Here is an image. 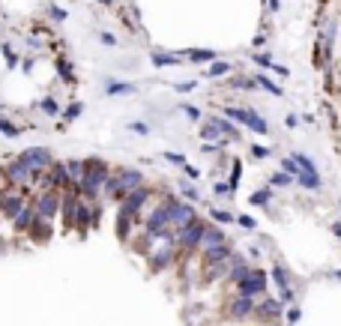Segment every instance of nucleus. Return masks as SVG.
I'll return each instance as SVG.
<instances>
[{
	"instance_id": "79ce46f5",
	"label": "nucleus",
	"mask_w": 341,
	"mask_h": 326,
	"mask_svg": "<svg viewBox=\"0 0 341 326\" xmlns=\"http://www.w3.org/2000/svg\"><path fill=\"white\" fill-rule=\"evenodd\" d=\"M254 63H258V66H267V69H273V60H270L267 54H258V51H254Z\"/></svg>"
},
{
	"instance_id": "052dcab7",
	"label": "nucleus",
	"mask_w": 341,
	"mask_h": 326,
	"mask_svg": "<svg viewBox=\"0 0 341 326\" xmlns=\"http://www.w3.org/2000/svg\"><path fill=\"white\" fill-rule=\"evenodd\" d=\"M332 233H335V236L341 239V222H332Z\"/></svg>"
},
{
	"instance_id": "13d9d810",
	"label": "nucleus",
	"mask_w": 341,
	"mask_h": 326,
	"mask_svg": "<svg viewBox=\"0 0 341 326\" xmlns=\"http://www.w3.org/2000/svg\"><path fill=\"white\" fill-rule=\"evenodd\" d=\"M284 123H287V126H290V129H296V126H300V117H293V114H290V117H287V120H284Z\"/></svg>"
},
{
	"instance_id": "393cba45",
	"label": "nucleus",
	"mask_w": 341,
	"mask_h": 326,
	"mask_svg": "<svg viewBox=\"0 0 341 326\" xmlns=\"http://www.w3.org/2000/svg\"><path fill=\"white\" fill-rule=\"evenodd\" d=\"M150 60H153V66H177L183 57H180V54H162V51H153V54H150Z\"/></svg>"
},
{
	"instance_id": "4c0bfd02",
	"label": "nucleus",
	"mask_w": 341,
	"mask_h": 326,
	"mask_svg": "<svg viewBox=\"0 0 341 326\" xmlns=\"http://www.w3.org/2000/svg\"><path fill=\"white\" fill-rule=\"evenodd\" d=\"M180 192H183V197H189V200H198V189H195V186H189V183H183V186H180Z\"/></svg>"
},
{
	"instance_id": "9b49d317",
	"label": "nucleus",
	"mask_w": 341,
	"mask_h": 326,
	"mask_svg": "<svg viewBox=\"0 0 341 326\" xmlns=\"http://www.w3.org/2000/svg\"><path fill=\"white\" fill-rule=\"evenodd\" d=\"M117 177H120V183H123V189H126V192L141 189V180H144L138 168H120V171H117Z\"/></svg>"
},
{
	"instance_id": "e2e57ef3",
	"label": "nucleus",
	"mask_w": 341,
	"mask_h": 326,
	"mask_svg": "<svg viewBox=\"0 0 341 326\" xmlns=\"http://www.w3.org/2000/svg\"><path fill=\"white\" fill-rule=\"evenodd\" d=\"M329 278H335V281H341V269H335V272H329Z\"/></svg>"
},
{
	"instance_id": "4be33fe9",
	"label": "nucleus",
	"mask_w": 341,
	"mask_h": 326,
	"mask_svg": "<svg viewBox=\"0 0 341 326\" xmlns=\"http://www.w3.org/2000/svg\"><path fill=\"white\" fill-rule=\"evenodd\" d=\"M273 281L278 284L281 294H284V291H293V288H290V275H287V269H284L281 263H275L273 266Z\"/></svg>"
},
{
	"instance_id": "ea45409f",
	"label": "nucleus",
	"mask_w": 341,
	"mask_h": 326,
	"mask_svg": "<svg viewBox=\"0 0 341 326\" xmlns=\"http://www.w3.org/2000/svg\"><path fill=\"white\" fill-rule=\"evenodd\" d=\"M183 114H186L189 120H201V111H198L195 105H183Z\"/></svg>"
},
{
	"instance_id": "0eeeda50",
	"label": "nucleus",
	"mask_w": 341,
	"mask_h": 326,
	"mask_svg": "<svg viewBox=\"0 0 341 326\" xmlns=\"http://www.w3.org/2000/svg\"><path fill=\"white\" fill-rule=\"evenodd\" d=\"M267 291V272L264 269H251L248 278L239 284V296H258Z\"/></svg>"
},
{
	"instance_id": "cd10ccee",
	"label": "nucleus",
	"mask_w": 341,
	"mask_h": 326,
	"mask_svg": "<svg viewBox=\"0 0 341 326\" xmlns=\"http://www.w3.org/2000/svg\"><path fill=\"white\" fill-rule=\"evenodd\" d=\"M270 186L273 189H287V186H293V177L284 174V171H275L273 177H270Z\"/></svg>"
},
{
	"instance_id": "0e129e2a",
	"label": "nucleus",
	"mask_w": 341,
	"mask_h": 326,
	"mask_svg": "<svg viewBox=\"0 0 341 326\" xmlns=\"http://www.w3.org/2000/svg\"><path fill=\"white\" fill-rule=\"evenodd\" d=\"M99 3H114V0H99Z\"/></svg>"
},
{
	"instance_id": "f3484780",
	"label": "nucleus",
	"mask_w": 341,
	"mask_h": 326,
	"mask_svg": "<svg viewBox=\"0 0 341 326\" xmlns=\"http://www.w3.org/2000/svg\"><path fill=\"white\" fill-rule=\"evenodd\" d=\"M180 57H189L195 63H216V51L212 48H192V51H180Z\"/></svg>"
},
{
	"instance_id": "bb28decb",
	"label": "nucleus",
	"mask_w": 341,
	"mask_h": 326,
	"mask_svg": "<svg viewBox=\"0 0 341 326\" xmlns=\"http://www.w3.org/2000/svg\"><path fill=\"white\" fill-rule=\"evenodd\" d=\"M225 242V230L222 228H206V233H204V246L209 249V246H222Z\"/></svg>"
},
{
	"instance_id": "4468645a",
	"label": "nucleus",
	"mask_w": 341,
	"mask_h": 326,
	"mask_svg": "<svg viewBox=\"0 0 341 326\" xmlns=\"http://www.w3.org/2000/svg\"><path fill=\"white\" fill-rule=\"evenodd\" d=\"M9 177H12V180H18V183H27V180L33 177V171H30V165H27L24 159H21V156H18L15 162L9 165Z\"/></svg>"
},
{
	"instance_id": "3c124183",
	"label": "nucleus",
	"mask_w": 341,
	"mask_h": 326,
	"mask_svg": "<svg viewBox=\"0 0 341 326\" xmlns=\"http://www.w3.org/2000/svg\"><path fill=\"white\" fill-rule=\"evenodd\" d=\"M48 12H51V15H54V18H57V21H63V18H66V12H63V9H60V6H51V9H48Z\"/></svg>"
},
{
	"instance_id": "f704fd0d",
	"label": "nucleus",
	"mask_w": 341,
	"mask_h": 326,
	"mask_svg": "<svg viewBox=\"0 0 341 326\" xmlns=\"http://www.w3.org/2000/svg\"><path fill=\"white\" fill-rule=\"evenodd\" d=\"M75 222H78V228H87V222H90V210H87V203H78V210H75Z\"/></svg>"
},
{
	"instance_id": "8fccbe9b",
	"label": "nucleus",
	"mask_w": 341,
	"mask_h": 326,
	"mask_svg": "<svg viewBox=\"0 0 341 326\" xmlns=\"http://www.w3.org/2000/svg\"><path fill=\"white\" fill-rule=\"evenodd\" d=\"M273 72H275V75H281V78H287V75H290V69H287V66H278V63H273Z\"/></svg>"
},
{
	"instance_id": "5701e85b",
	"label": "nucleus",
	"mask_w": 341,
	"mask_h": 326,
	"mask_svg": "<svg viewBox=\"0 0 341 326\" xmlns=\"http://www.w3.org/2000/svg\"><path fill=\"white\" fill-rule=\"evenodd\" d=\"M231 69H234L231 63L216 60V63H209V69H204V78H225V75H231Z\"/></svg>"
},
{
	"instance_id": "f8f14e48",
	"label": "nucleus",
	"mask_w": 341,
	"mask_h": 326,
	"mask_svg": "<svg viewBox=\"0 0 341 326\" xmlns=\"http://www.w3.org/2000/svg\"><path fill=\"white\" fill-rule=\"evenodd\" d=\"M254 296H239V299H234L231 302V314L234 317H248V314H254Z\"/></svg>"
},
{
	"instance_id": "7c9ffc66",
	"label": "nucleus",
	"mask_w": 341,
	"mask_h": 326,
	"mask_svg": "<svg viewBox=\"0 0 341 326\" xmlns=\"http://www.w3.org/2000/svg\"><path fill=\"white\" fill-rule=\"evenodd\" d=\"M281 171H284V174H290L293 180H296V177L303 174V168H300V162H296L293 156H290V159H281Z\"/></svg>"
},
{
	"instance_id": "f03ea898",
	"label": "nucleus",
	"mask_w": 341,
	"mask_h": 326,
	"mask_svg": "<svg viewBox=\"0 0 341 326\" xmlns=\"http://www.w3.org/2000/svg\"><path fill=\"white\" fill-rule=\"evenodd\" d=\"M225 117H231L234 123H242V126H248L251 132H258V135H267L270 126H267V120L258 114V111H251V108H237V105H228L225 108Z\"/></svg>"
},
{
	"instance_id": "412c9836",
	"label": "nucleus",
	"mask_w": 341,
	"mask_h": 326,
	"mask_svg": "<svg viewBox=\"0 0 341 326\" xmlns=\"http://www.w3.org/2000/svg\"><path fill=\"white\" fill-rule=\"evenodd\" d=\"M0 207H3V213H6V216H12V219H15V216H18V213L24 210V200H21L18 195H6Z\"/></svg>"
},
{
	"instance_id": "37998d69",
	"label": "nucleus",
	"mask_w": 341,
	"mask_h": 326,
	"mask_svg": "<svg viewBox=\"0 0 341 326\" xmlns=\"http://www.w3.org/2000/svg\"><path fill=\"white\" fill-rule=\"evenodd\" d=\"M251 156H254V159H267V156H270V150H267V147H258V144H254V147H251Z\"/></svg>"
},
{
	"instance_id": "a878e982",
	"label": "nucleus",
	"mask_w": 341,
	"mask_h": 326,
	"mask_svg": "<svg viewBox=\"0 0 341 326\" xmlns=\"http://www.w3.org/2000/svg\"><path fill=\"white\" fill-rule=\"evenodd\" d=\"M135 93V84H126V81H111L108 84V96H129Z\"/></svg>"
},
{
	"instance_id": "58836bf2",
	"label": "nucleus",
	"mask_w": 341,
	"mask_h": 326,
	"mask_svg": "<svg viewBox=\"0 0 341 326\" xmlns=\"http://www.w3.org/2000/svg\"><path fill=\"white\" fill-rule=\"evenodd\" d=\"M231 189H234L231 183H216V189H212V192H216L219 197H228V195H231Z\"/></svg>"
},
{
	"instance_id": "c03bdc74",
	"label": "nucleus",
	"mask_w": 341,
	"mask_h": 326,
	"mask_svg": "<svg viewBox=\"0 0 341 326\" xmlns=\"http://www.w3.org/2000/svg\"><path fill=\"white\" fill-rule=\"evenodd\" d=\"M165 159H168V162H177L180 168H183V165H189V162H186V156H180V153H165Z\"/></svg>"
},
{
	"instance_id": "6ab92c4d",
	"label": "nucleus",
	"mask_w": 341,
	"mask_h": 326,
	"mask_svg": "<svg viewBox=\"0 0 341 326\" xmlns=\"http://www.w3.org/2000/svg\"><path fill=\"white\" fill-rule=\"evenodd\" d=\"M105 195H108V197H117V200H123V197L129 195V192L123 189V183H120V177L114 174V177H108V183H105Z\"/></svg>"
},
{
	"instance_id": "6e6d98bb",
	"label": "nucleus",
	"mask_w": 341,
	"mask_h": 326,
	"mask_svg": "<svg viewBox=\"0 0 341 326\" xmlns=\"http://www.w3.org/2000/svg\"><path fill=\"white\" fill-rule=\"evenodd\" d=\"M99 39H102L105 45H108V48H114V45H117V39H114V36H111V33H102V36H99Z\"/></svg>"
},
{
	"instance_id": "a18cd8bd",
	"label": "nucleus",
	"mask_w": 341,
	"mask_h": 326,
	"mask_svg": "<svg viewBox=\"0 0 341 326\" xmlns=\"http://www.w3.org/2000/svg\"><path fill=\"white\" fill-rule=\"evenodd\" d=\"M78 114H81V105L75 102V105H69V111H66V120H75Z\"/></svg>"
},
{
	"instance_id": "2eb2a0df",
	"label": "nucleus",
	"mask_w": 341,
	"mask_h": 326,
	"mask_svg": "<svg viewBox=\"0 0 341 326\" xmlns=\"http://www.w3.org/2000/svg\"><path fill=\"white\" fill-rule=\"evenodd\" d=\"M231 261H234V266H231V275H228V278H231L234 284H242V281L248 278V272H251V266H248V263L242 261V258H237V255H234Z\"/></svg>"
},
{
	"instance_id": "2f4dec72",
	"label": "nucleus",
	"mask_w": 341,
	"mask_h": 326,
	"mask_svg": "<svg viewBox=\"0 0 341 326\" xmlns=\"http://www.w3.org/2000/svg\"><path fill=\"white\" fill-rule=\"evenodd\" d=\"M254 81H258V87H264V90H270L273 96H284V93H281V87H278V84H273V81H270L267 75H258Z\"/></svg>"
},
{
	"instance_id": "6e6552de",
	"label": "nucleus",
	"mask_w": 341,
	"mask_h": 326,
	"mask_svg": "<svg viewBox=\"0 0 341 326\" xmlns=\"http://www.w3.org/2000/svg\"><path fill=\"white\" fill-rule=\"evenodd\" d=\"M147 197H150V189H135V192H129V195L123 197V207H120V213H123V216H129V219H135L138 210L147 203Z\"/></svg>"
},
{
	"instance_id": "c9c22d12",
	"label": "nucleus",
	"mask_w": 341,
	"mask_h": 326,
	"mask_svg": "<svg viewBox=\"0 0 341 326\" xmlns=\"http://www.w3.org/2000/svg\"><path fill=\"white\" fill-rule=\"evenodd\" d=\"M209 216H212L219 225H231V222H234V213H228V210H219V207H216V210H209Z\"/></svg>"
},
{
	"instance_id": "49530a36",
	"label": "nucleus",
	"mask_w": 341,
	"mask_h": 326,
	"mask_svg": "<svg viewBox=\"0 0 341 326\" xmlns=\"http://www.w3.org/2000/svg\"><path fill=\"white\" fill-rule=\"evenodd\" d=\"M0 132H6V135H18V129H15L12 123H6V120H0Z\"/></svg>"
},
{
	"instance_id": "473e14b6",
	"label": "nucleus",
	"mask_w": 341,
	"mask_h": 326,
	"mask_svg": "<svg viewBox=\"0 0 341 326\" xmlns=\"http://www.w3.org/2000/svg\"><path fill=\"white\" fill-rule=\"evenodd\" d=\"M248 200H251L254 207H264V203H270V200H273V189H261V192H254Z\"/></svg>"
},
{
	"instance_id": "1a4fd4ad",
	"label": "nucleus",
	"mask_w": 341,
	"mask_h": 326,
	"mask_svg": "<svg viewBox=\"0 0 341 326\" xmlns=\"http://www.w3.org/2000/svg\"><path fill=\"white\" fill-rule=\"evenodd\" d=\"M57 207H60L57 192H45V195L39 197V203H36V213L48 222V219H54V216H57Z\"/></svg>"
},
{
	"instance_id": "c756f323",
	"label": "nucleus",
	"mask_w": 341,
	"mask_h": 326,
	"mask_svg": "<svg viewBox=\"0 0 341 326\" xmlns=\"http://www.w3.org/2000/svg\"><path fill=\"white\" fill-rule=\"evenodd\" d=\"M51 236V228L42 222V216H36V222H33V239H48Z\"/></svg>"
},
{
	"instance_id": "4d7b16f0",
	"label": "nucleus",
	"mask_w": 341,
	"mask_h": 326,
	"mask_svg": "<svg viewBox=\"0 0 341 326\" xmlns=\"http://www.w3.org/2000/svg\"><path fill=\"white\" fill-rule=\"evenodd\" d=\"M177 90H180V93H189V90H195V81H186V84H177Z\"/></svg>"
},
{
	"instance_id": "20e7f679",
	"label": "nucleus",
	"mask_w": 341,
	"mask_h": 326,
	"mask_svg": "<svg viewBox=\"0 0 341 326\" xmlns=\"http://www.w3.org/2000/svg\"><path fill=\"white\" fill-rule=\"evenodd\" d=\"M204 233H206V225L204 222H192V225H186V228H180V233H177V242H180V249H195V246H201L204 242Z\"/></svg>"
},
{
	"instance_id": "680f3d73",
	"label": "nucleus",
	"mask_w": 341,
	"mask_h": 326,
	"mask_svg": "<svg viewBox=\"0 0 341 326\" xmlns=\"http://www.w3.org/2000/svg\"><path fill=\"white\" fill-rule=\"evenodd\" d=\"M267 3H270V9H273V12H278V9H281V3H278V0H267Z\"/></svg>"
},
{
	"instance_id": "5fc2aeb1",
	"label": "nucleus",
	"mask_w": 341,
	"mask_h": 326,
	"mask_svg": "<svg viewBox=\"0 0 341 326\" xmlns=\"http://www.w3.org/2000/svg\"><path fill=\"white\" fill-rule=\"evenodd\" d=\"M237 222L242 225V228H254V219H251V216H239Z\"/></svg>"
},
{
	"instance_id": "a211bd4d",
	"label": "nucleus",
	"mask_w": 341,
	"mask_h": 326,
	"mask_svg": "<svg viewBox=\"0 0 341 326\" xmlns=\"http://www.w3.org/2000/svg\"><path fill=\"white\" fill-rule=\"evenodd\" d=\"M296 183L308 189V192H320L323 189V180H320V174H311V171H303L300 177H296Z\"/></svg>"
},
{
	"instance_id": "ddd939ff",
	"label": "nucleus",
	"mask_w": 341,
	"mask_h": 326,
	"mask_svg": "<svg viewBox=\"0 0 341 326\" xmlns=\"http://www.w3.org/2000/svg\"><path fill=\"white\" fill-rule=\"evenodd\" d=\"M281 311H284V302H281V299H264V302L258 305V317L275 320V317H281Z\"/></svg>"
},
{
	"instance_id": "7ed1b4c3",
	"label": "nucleus",
	"mask_w": 341,
	"mask_h": 326,
	"mask_svg": "<svg viewBox=\"0 0 341 326\" xmlns=\"http://www.w3.org/2000/svg\"><path fill=\"white\" fill-rule=\"evenodd\" d=\"M201 138H206V141H216V138H234L237 141L239 138V129L234 126V123H228L225 117H209V123H204V129H201Z\"/></svg>"
},
{
	"instance_id": "c85d7f7f",
	"label": "nucleus",
	"mask_w": 341,
	"mask_h": 326,
	"mask_svg": "<svg viewBox=\"0 0 341 326\" xmlns=\"http://www.w3.org/2000/svg\"><path fill=\"white\" fill-rule=\"evenodd\" d=\"M170 258H174V252H170V249H162V252H156V255H153V269H162V266H168Z\"/></svg>"
},
{
	"instance_id": "72a5a7b5",
	"label": "nucleus",
	"mask_w": 341,
	"mask_h": 326,
	"mask_svg": "<svg viewBox=\"0 0 341 326\" xmlns=\"http://www.w3.org/2000/svg\"><path fill=\"white\" fill-rule=\"evenodd\" d=\"M293 159L300 162V168H303V171H311V174H317V165H314V159H311V156H306V153H293Z\"/></svg>"
},
{
	"instance_id": "f257e3e1",
	"label": "nucleus",
	"mask_w": 341,
	"mask_h": 326,
	"mask_svg": "<svg viewBox=\"0 0 341 326\" xmlns=\"http://www.w3.org/2000/svg\"><path fill=\"white\" fill-rule=\"evenodd\" d=\"M108 177H111V171H108V165H105L102 159H87V174H84V180L78 183V192L87 195V197H96L105 189Z\"/></svg>"
},
{
	"instance_id": "e433bc0d",
	"label": "nucleus",
	"mask_w": 341,
	"mask_h": 326,
	"mask_svg": "<svg viewBox=\"0 0 341 326\" xmlns=\"http://www.w3.org/2000/svg\"><path fill=\"white\" fill-rule=\"evenodd\" d=\"M129 222H132V219L120 213V219H117V233H120V239H123V242L129 239Z\"/></svg>"
},
{
	"instance_id": "9d476101",
	"label": "nucleus",
	"mask_w": 341,
	"mask_h": 326,
	"mask_svg": "<svg viewBox=\"0 0 341 326\" xmlns=\"http://www.w3.org/2000/svg\"><path fill=\"white\" fill-rule=\"evenodd\" d=\"M170 225V210H168V203H159L150 216H147V230H162V228H168Z\"/></svg>"
},
{
	"instance_id": "aec40b11",
	"label": "nucleus",
	"mask_w": 341,
	"mask_h": 326,
	"mask_svg": "<svg viewBox=\"0 0 341 326\" xmlns=\"http://www.w3.org/2000/svg\"><path fill=\"white\" fill-rule=\"evenodd\" d=\"M36 210H30V207H24L18 216H15V230H27V228H33V222H36Z\"/></svg>"
},
{
	"instance_id": "bf43d9fd",
	"label": "nucleus",
	"mask_w": 341,
	"mask_h": 326,
	"mask_svg": "<svg viewBox=\"0 0 341 326\" xmlns=\"http://www.w3.org/2000/svg\"><path fill=\"white\" fill-rule=\"evenodd\" d=\"M183 171H186L189 177H198V168H192V165H183Z\"/></svg>"
},
{
	"instance_id": "de8ad7c7",
	"label": "nucleus",
	"mask_w": 341,
	"mask_h": 326,
	"mask_svg": "<svg viewBox=\"0 0 341 326\" xmlns=\"http://www.w3.org/2000/svg\"><path fill=\"white\" fill-rule=\"evenodd\" d=\"M129 129H132V132H141V135H147V132H150V126H147V123H129Z\"/></svg>"
},
{
	"instance_id": "603ef678",
	"label": "nucleus",
	"mask_w": 341,
	"mask_h": 326,
	"mask_svg": "<svg viewBox=\"0 0 341 326\" xmlns=\"http://www.w3.org/2000/svg\"><path fill=\"white\" fill-rule=\"evenodd\" d=\"M42 108H45L48 114H57V105H54V99H45V102H42Z\"/></svg>"
},
{
	"instance_id": "09e8293b",
	"label": "nucleus",
	"mask_w": 341,
	"mask_h": 326,
	"mask_svg": "<svg viewBox=\"0 0 341 326\" xmlns=\"http://www.w3.org/2000/svg\"><path fill=\"white\" fill-rule=\"evenodd\" d=\"M239 171H242L239 162H234V174H231V186H234V189H237V183H239Z\"/></svg>"
},
{
	"instance_id": "a19ab883",
	"label": "nucleus",
	"mask_w": 341,
	"mask_h": 326,
	"mask_svg": "<svg viewBox=\"0 0 341 326\" xmlns=\"http://www.w3.org/2000/svg\"><path fill=\"white\" fill-rule=\"evenodd\" d=\"M231 84H234L237 90H248V87H254L258 81H248V78H237V81H231Z\"/></svg>"
},
{
	"instance_id": "b1692460",
	"label": "nucleus",
	"mask_w": 341,
	"mask_h": 326,
	"mask_svg": "<svg viewBox=\"0 0 341 326\" xmlns=\"http://www.w3.org/2000/svg\"><path fill=\"white\" fill-rule=\"evenodd\" d=\"M66 174L72 177V180H84V174H87V162H78V159H69L66 162Z\"/></svg>"
},
{
	"instance_id": "39448f33",
	"label": "nucleus",
	"mask_w": 341,
	"mask_h": 326,
	"mask_svg": "<svg viewBox=\"0 0 341 326\" xmlns=\"http://www.w3.org/2000/svg\"><path fill=\"white\" fill-rule=\"evenodd\" d=\"M168 210H170V225L174 228H186L192 225L198 216H195V207L192 203H183V200H168Z\"/></svg>"
},
{
	"instance_id": "864d4df0",
	"label": "nucleus",
	"mask_w": 341,
	"mask_h": 326,
	"mask_svg": "<svg viewBox=\"0 0 341 326\" xmlns=\"http://www.w3.org/2000/svg\"><path fill=\"white\" fill-rule=\"evenodd\" d=\"M300 317H303V311H300V308H290V311H287V320H290V323H296Z\"/></svg>"
},
{
	"instance_id": "423d86ee",
	"label": "nucleus",
	"mask_w": 341,
	"mask_h": 326,
	"mask_svg": "<svg viewBox=\"0 0 341 326\" xmlns=\"http://www.w3.org/2000/svg\"><path fill=\"white\" fill-rule=\"evenodd\" d=\"M21 159L30 165L33 177H36V174H42L45 168H51V165H54V162H51V153H48L45 147H30V150H24V153H21Z\"/></svg>"
},
{
	"instance_id": "dca6fc26",
	"label": "nucleus",
	"mask_w": 341,
	"mask_h": 326,
	"mask_svg": "<svg viewBox=\"0 0 341 326\" xmlns=\"http://www.w3.org/2000/svg\"><path fill=\"white\" fill-rule=\"evenodd\" d=\"M204 258L209 263H225V261H231L234 255H231V249H228V242H222V246H209L204 252Z\"/></svg>"
}]
</instances>
